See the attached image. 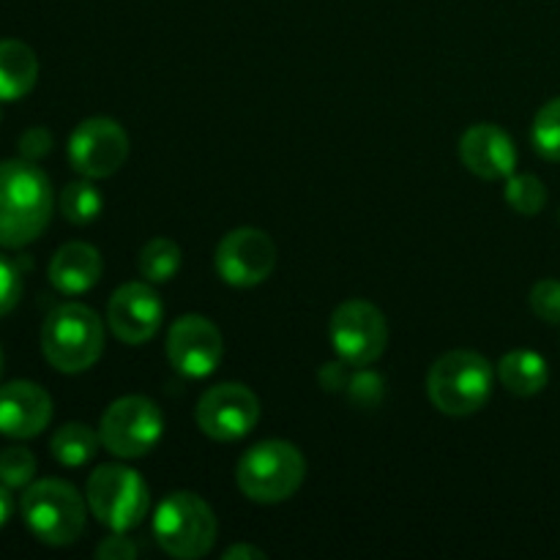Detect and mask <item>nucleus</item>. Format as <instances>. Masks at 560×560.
Returning <instances> with one entry per match:
<instances>
[{
    "label": "nucleus",
    "mask_w": 560,
    "mask_h": 560,
    "mask_svg": "<svg viewBox=\"0 0 560 560\" xmlns=\"http://www.w3.org/2000/svg\"><path fill=\"white\" fill-rule=\"evenodd\" d=\"M140 273L145 282L164 284L180 271V246L170 238H153L140 252Z\"/></svg>",
    "instance_id": "22"
},
{
    "label": "nucleus",
    "mask_w": 560,
    "mask_h": 560,
    "mask_svg": "<svg viewBox=\"0 0 560 560\" xmlns=\"http://www.w3.org/2000/svg\"><path fill=\"white\" fill-rule=\"evenodd\" d=\"M217 534L219 525L211 506L195 492H170L153 512V539L173 558L208 556Z\"/></svg>",
    "instance_id": "6"
},
{
    "label": "nucleus",
    "mask_w": 560,
    "mask_h": 560,
    "mask_svg": "<svg viewBox=\"0 0 560 560\" xmlns=\"http://www.w3.org/2000/svg\"><path fill=\"white\" fill-rule=\"evenodd\" d=\"M129 135L113 118H88L71 131L69 162L85 178H109L129 159Z\"/></svg>",
    "instance_id": "11"
},
{
    "label": "nucleus",
    "mask_w": 560,
    "mask_h": 560,
    "mask_svg": "<svg viewBox=\"0 0 560 560\" xmlns=\"http://www.w3.org/2000/svg\"><path fill=\"white\" fill-rule=\"evenodd\" d=\"M104 262L96 246L85 241L63 244L49 260V282L63 295H82L93 290L102 279Z\"/></svg>",
    "instance_id": "17"
},
{
    "label": "nucleus",
    "mask_w": 560,
    "mask_h": 560,
    "mask_svg": "<svg viewBox=\"0 0 560 560\" xmlns=\"http://www.w3.org/2000/svg\"><path fill=\"white\" fill-rule=\"evenodd\" d=\"M52 421V397L38 383L11 381L0 386V435L27 441Z\"/></svg>",
    "instance_id": "15"
},
{
    "label": "nucleus",
    "mask_w": 560,
    "mask_h": 560,
    "mask_svg": "<svg viewBox=\"0 0 560 560\" xmlns=\"http://www.w3.org/2000/svg\"><path fill=\"white\" fill-rule=\"evenodd\" d=\"M306 479V459L293 443L262 441L244 452L235 468L238 490L255 503H282L299 492Z\"/></svg>",
    "instance_id": "4"
},
{
    "label": "nucleus",
    "mask_w": 560,
    "mask_h": 560,
    "mask_svg": "<svg viewBox=\"0 0 560 560\" xmlns=\"http://www.w3.org/2000/svg\"><path fill=\"white\" fill-rule=\"evenodd\" d=\"M38 80V58L20 38L0 42V102H20Z\"/></svg>",
    "instance_id": "18"
},
{
    "label": "nucleus",
    "mask_w": 560,
    "mask_h": 560,
    "mask_svg": "<svg viewBox=\"0 0 560 560\" xmlns=\"http://www.w3.org/2000/svg\"><path fill=\"white\" fill-rule=\"evenodd\" d=\"M98 446H102L98 432H93L88 424H80V421L63 424L49 441V452L66 468H82L85 463H91Z\"/></svg>",
    "instance_id": "20"
},
{
    "label": "nucleus",
    "mask_w": 560,
    "mask_h": 560,
    "mask_svg": "<svg viewBox=\"0 0 560 560\" xmlns=\"http://www.w3.org/2000/svg\"><path fill=\"white\" fill-rule=\"evenodd\" d=\"M195 421L211 441L233 443L249 435L260 421V399L244 383H219L200 397Z\"/></svg>",
    "instance_id": "10"
},
{
    "label": "nucleus",
    "mask_w": 560,
    "mask_h": 560,
    "mask_svg": "<svg viewBox=\"0 0 560 560\" xmlns=\"http://www.w3.org/2000/svg\"><path fill=\"white\" fill-rule=\"evenodd\" d=\"M60 213H63L66 222L77 224V228H85V224L96 222L98 213H102L104 197L91 180H74V184L66 186L60 191Z\"/></svg>",
    "instance_id": "21"
},
{
    "label": "nucleus",
    "mask_w": 560,
    "mask_h": 560,
    "mask_svg": "<svg viewBox=\"0 0 560 560\" xmlns=\"http://www.w3.org/2000/svg\"><path fill=\"white\" fill-rule=\"evenodd\" d=\"M85 501L104 528L126 534L145 520L151 492L137 470L126 465H102L88 479Z\"/></svg>",
    "instance_id": "7"
},
{
    "label": "nucleus",
    "mask_w": 560,
    "mask_h": 560,
    "mask_svg": "<svg viewBox=\"0 0 560 560\" xmlns=\"http://www.w3.org/2000/svg\"><path fill=\"white\" fill-rule=\"evenodd\" d=\"M331 345L339 361L348 366H370L386 353L388 323L383 312L370 301H345L331 315Z\"/></svg>",
    "instance_id": "9"
},
{
    "label": "nucleus",
    "mask_w": 560,
    "mask_h": 560,
    "mask_svg": "<svg viewBox=\"0 0 560 560\" xmlns=\"http://www.w3.org/2000/svg\"><path fill=\"white\" fill-rule=\"evenodd\" d=\"M20 509L27 530L42 545L69 547L85 534V501L69 481H33L22 495Z\"/></svg>",
    "instance_id": "5"
},
{
    "label": "nucleus",
    "mask_w": 560,
    "mask_h": 560,
    "mask_svg": "<svg viewBox=\"0 0 560 560\" xmlns=\"http://www.w3.org/2000/svg\"><path fill=\"white\" fill-rule=\"evenodd\" d=\"M164 419L153 399L131 394L120 397L104 410L98 421V438L109 454L120 459H140L156 448Z\"/></svg>",
    "instance_id": "8"
},
{
    "label": "nucleus",
    "mask_w": 560,
    "mask_h": 560,
    "mask_svg": "<svg viewBox=\"0 0 560 560\" xmlns=\"http://www.w3.org/2000/svg\"><path fill=\"white\" fill-rule=\"evenodd\" d=\"M52 145H55L52 131L44 129V126H33V129L22 131L20 142H16L20 156L27 159V162H38V159H44L49 151H52Z\"/></svg>",
    "instance_id": "28"
},
{
    "label": "nucleus",
    "mask_w": 560,
    "mask_h": 560,
    "mask_svg": "<svg viewBox=\"0 0 560 560\" xmlns=\"http://www.w3.org/2000/svg\"><path fill=\"white\" fill-rule=\"evenodd\" d=\"M459 159L479 178L506 180L517 167V148L501 126L476 124L459 140Z\"/></svg>",
    "instance_id": "16"
},
{
    "label": "nucleus",
    "mask_w": 560,
    "mask_h": 560,
    "mask_svg": "<svg viewBox=\"0 0 560 560\" xmlns=\"http://www.w3.org/2000/svg\"><path fill=\"white\" fill-rule=\"evenodd\" d=\"M52 219V184L27 159L0 162V246L22 249L42 238Z\"/></svg>",
    "instance_id": "1"
},
{
    "label": "nucleus",
    "mask_w": 560,
    "mask_h": 560,
    "mask_svg": "<svg viewBox=\"0 0 560 560\" xmlns=\"http://www.w3.org/2000/svg\"><path fill=\"white\" fill-rule=\"evenodd\" d=\"M22 299V271L0 255V317L9 315Z\"/></svg>",
    "instance_id": "27"
},
{
    "label": "nucleus",
    "mask_w": 560,
    "mask_h": 560,
    "mask_svg": "<svg viewBox=\"0 0 560 560\" xmlns=\"http://www.w3.org/2000/svg\"><path fill=\"white\" fill-rule=\"evenodd\" d=\"M530 310L539 320L560 326V282L558 279H541L530 290Z\"/></svg>",
    "instance_id": "26"
},
{
    "label": "nucleus",
    "mask_w": 560,
    "mask_h": 560,
    "mask_svg": "<svg viewBox=\"0 0 560 560\" xmlns=\"http://www.w3.org/2000/svg\"><path fill=\"white\" fill-rule=\"evenodd\" d=\"M495 370L474 350L443 353L427 372V397L441 413L463 419L479 413L492 397Z\"/></svg>",
    "instance_id": "2"
},
{
    "label": "nucleus",
    "mask_w": 560,
    "mask_h": 560,
    "mask_svg": "<svg viewBox=\"0 0 560 560\" xmlns=\"http://www.w3.org/2000/svg\"><path fill=\"white\" fill-rule=\"evenodd\" d=\"M536 153L547 162H560V96L550 98L545 107L536 113L534 129H530Z\"/></svg>",
    "instance_id": "23"
},
{
    "label": "nucleus",
    "mask_w": 560,
    "mask_h": 560,
    "mask_svg": "<svg viewBox=\"0 0 560 560\" xmlns=\"http://www.w3.org/2000/svg\"><path fill=\"white\" fill-rule=\"evenodd\" d=\"M506 202L512 206V211L523 213V217H536V213L545 211L547 206V189L536 175H509L506 178Z\"/></svg>",
    "instance_id": "24"
},
{
    "label": "nucleus",
    "mask_w": 560,
    "mask_h": 560,
    "mask_svg": "<svg viewBox=\"0 0 560 560\" xmlns=\"http://www.w3.org/2000/svg\"><path fill=\"white\" fill-rule=\"evenodd\" d=\"M104 350V323L91 306H55L42 326V353L63 375H80L91 370Z\"/></svg>",
    "instance_id": "3"
},
{
    "label": "nucleus",
    "mask_w": 560,
    "mask_h": 560,
    "mask_svg": "<svg viewBox=\"0 0 560 560\" xmlns=\"http://www.w3.org/2000/svg\"><path fill=\"white\" fill-rule=\"evenodd\" d=\"M11 512H14V501L9 495V487L0 485V528L11 520Z\"/></svg>",
    "instance_id": "31"
},
{
    "label": "nucleus",
    "mask_w": 560,
    "mask_h": 560,
    "mask_svg": "<svg viewBox=\"0 0 560 560\" xmlns=\"http://www.w3.org/2000/svg\"><path fill=\"white\" fill-rule=\"evenodd\" d=\"M36 476V457L22 446H9L0 452V485L9 490H22L33 485Z\"/></svg>",
    "instance_id": "25"
},
{
    "label": "nucleus",
    "mask_w": 560,
    "mask_h": 560,
    "mask_svg": "<svg viewBox=\"0 0 560 560\" xmlns=\"http://www.w3.org/2000/svg\"><path fill=\"white\" fill-rule=\"evenodd\" d=\"M498 377L514 397H534V394L545 392L547 381H550V366L534 350H512L498 364Z\"/></svg>",
    "instance_id": "19"
},
{
    "label": "nucleus",
    "mask_w": 560,
    "mask_h": 560,
    "mask_svg": "<svg viewBox=\"0 0 560 560\" xmlns=\"http://www.w3.org/2000/svg\"><path fill=\"white\" fill-rule=\"evenodd\" d=\"M164 306L151 282H126L107 304L109 331L124 345H145L162 326Z\"/></svg>",
    "instance_id": "14"
},
{
    "label": "nucleus",
    "mask_w": 560,
    "mask_h": 560,
    "mask_svg": "<svg viewBox=\"0 0 560 560\" xmlns=\"http://www.w3.org/2000/svg\"><path fill=\"white\" fill-rule=\"evenodd\" d=\"M217 273L230 288H257L266 282L277 266V244L266 230L238 228L230 230L213 255Z\"/></svg>",
    "instance_id": "12"
},
{
    "label": "nucleus",
    "mask_w": 560,
    "mask_h": 560,
    "mask_svg": "<svg viewBox=\"0 0 560 560\" xmlns=\"http://www.w3.org/2000/svg\"><path fill=\"white\" fill-rule=\"evenodd\" d=\"M0 118H3V113H0Z\"/></svg>",
    "instance_id": "33"
},
{
    "label": "nucleus",
    "mask_w": 560,
    "mask_h": 560,
    "mask_svg": "<svg viewBox=\"0 0 560 560\" xmlns=\"http://www.w3.org/2000/svg\"><path fill=\"white\" fill-rule=\"evenodd\" d=\"M224 558H228V560H233V558H238V560H260V558H266V552H262L260 547L235 545V547H230L228 552H224Z\"/></svg>",
    "instance_id": "30"
},
{
    "label": "nucleus",
    "mask_w": 560,
    "mask_h": 560,
    "mask_svg": "<svg viewBox=\"0 0 560 560\" xmlns=\"http://www.w3.org/2000/svg\"><path fill=\"white\" fill-rule=\"evenodd\" d=\"M0 372H3V348H0Z\"/></svg>",
    "instance_id": "32"
},
{
    "label": "nucleus",
    "mask_w": 560,
    "mask_h": 560,
    "mask_svg": "<svg viewBox=\"0 0 560 560\" xmlns=\"http://www.w3.org/2000/svg\"><path fill=\"white\" fill-rule=\"evenodd\" d=\"M96 558H102V560H135L137 558V547H135V541L126 539L124 534H115V536H107V539L98 541Z\"/></svg>",
    "instance_id": "29"
},
{
    "label": "nucleus",
    "mask_w": 560,
    "mask_h": 560,
    "mask_svg": "<svg viewBox=\"0 0 560 560\" xmlns=\"http://www.w3.org/2000/svg\"><path fill=\"white\" fill-rule=\"evenodd\" d=\"M222 331L202 315H184L167 334V361L184 377H208L222 364Z\"/></svg>",
    "instance_id": "13"
}]
</instances>
